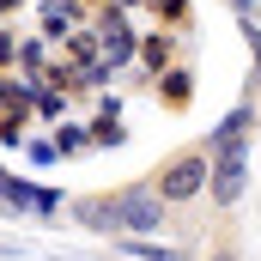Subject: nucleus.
Here are the masks:
<instances>
[{"mask_svg":"<svg viewBox=\"0 0 261 261\" xmlns=\"http://www.w3.org/2000/svg\"><path fill=\"white\" fill-rule=\"evenodd\" d=\"M91 146H122V122H116V110H110V116L91 128Z\"/></svg>","mask_w":261,"mask_h":261,"instance_id":"1a4fd4ad","label":"nucleus"},{"mask_svg":"<svg viewBox=\"0 0 261 261\" xmlns=\"http://www.w3.org/2000/svg\"><path fill=\"white\" fill-rule=\"evenodd\" d=\"M140 55H146V67H164V61H170V37H164V31H152V37L140 43Z\"/></svg>","mask_w":261,"mask_h":261,"instance_id":"0eeeda50","label":"nucleus"},{"mask_svg":"<svg viewBox=\"0 0 261 261\" xmlns=\"http://www.w3.org/2000/svg\"><path fill=\"white\" fill-rule=\"evenodd\" d=\"M24 158H31V164H55L61 152H55V140H31V146H24Z\"/></svg>","mask_w":261,"mask_h":261,"instance_id":"9b49d317","label":"nucleus"},{"mask_svg":"<svg viewBox=\"0 0 261 261\" xmlns=\"http://www.w3.org/2000/svg\"><path fill=\"white\" fill-rule=\"evenodd\" d=\"M152 189H158V200H164V206H189L195 195H206V146L176 152L170 164H158Z\"/></svg>","mask_w":261,"mask_h":261,"instance_id":"f03ea898","label":"nucleus"},{"mask_svg":"<svg viewBox=\"0 0 261 261\" xmlns=\"http://www.w3.org/2000/svg\"><path fill=\"white\" fill-rule=\"evenodd\" d=\"M249 128H255V103H237V110H231V116H225V122L213 128V140H206V152H219V146H237V140H243Z\"/></svg>","mask_w":261,"mask_h":261,"instance_id":"39448f33","label":"nucleus"},{"mask_svg":"<svg viewBox=\"0 0 261 261\" xmlns=\"http://www.w3.org/2000/svg\"><path fill=\"white\" fill-rule=\"evenodd\" d=\"M243 37H249V85L261 91V31H255V18L243 24Z\"/></svg>","mask_w":261,"mask_h":261,"instance_id":"6e6552de","label":"nucleus"},{"mask_svg":"<svg viewBox=\"0 0 261 261\" xmlns=\"http://www.w3.org/2000/svg\"><path fill=\"white\" fill-rule=\"evenodd\" d=\"M79 146H85V134H79V128H61V134H55V152H79Z\"/></svg>","mask_w":261,"mask_h":261,"instance_id":"f8f14e48","label":"nucleus"},{"mask_svg":"<svg viewBox=\"0 0 261 261\" xmlns=\"http://www.w3.org/2000/svg\"><path fill=\"white\" fill-rule=\"evenodd\" d=\"M37 85H12V97H31ZM0 110H6V79H0Z\"/></svg>","mask_w":261,"mask_h":261,"instance_id":"ddd939ff","label":"nucleus"},{"mask_svg":"<svg viewBox=\"0 0 261 261\" xmlns=\"http://www.w3.org/2000/svg\"><path fill=\"white\" fill-rule=\"evenodd\" d=\"M73 24H79L73 0H49V6H43V37H67Z\"/></svg>","mask_w":261,"mask_h":261,"instance_id":"423d86ee","label":"nucleus"},{"mask_svg":"<svg viewBox=\"0 0 261 261\" xmlns=\"http://www.w3.org/2000/svg\"><path fill=\"white\" fill-rule=\"evenodd\" d=\"M164 91H170V103H189V73H182V67L164 73Z\"/></svg>","mask_w":261,"mask_h":261,"instance_id":"9d476101","label":"nucleus"},{"mask_svg":"<svg viewBox=\"0 0 261 261\" xmlns=\"http://www.w3.org/2000/svg\"><path fill=\"white\" fill-rule=\"evenodd\" d=\"M91 43H97V61L110 67V73H116V67H122V61L134 55V49H140V43H134V31H128V18H122V6H110V12L97 18Z\"/></svg>","mask_w":261,"mask_h":261,"instance_id":"20e7f679","label":"nucleus"},{"mask_svg":"<svg viewBox=\"0 0 261 261\" xmlns=\"http://www.w3.org/2000/svg\"><path fill=\"white\" fill-rule=\"evenodd\" d=\"M206 261H237V249H213V255H206Z\"/></svg>","mask_w":261,"mask_h":261,"instance_id":"4468645a","label":"nucleus"},{"mask_svg":"<svg viewBox=\"0 0 261 261\" xmlns=\"http://www.w3.org/2000/svg\"><path fill=\"white\" fill-rule=\"evenodd\" d=\"M164 200L152 182H134L122 195H91L73 206V219L85 225V231H97V237H146V231H164Z\"/></svg>","mask_w":261,"mask_h":261,"instance_id":"f257e3e1","label":"nucleus"},{"mask_svg":"<svg viewBox=\"0 0 261 261\" xmlns=\"http://www.w3.org/2000/svg\"><path fill=\"white\" fill-rule=\"evenodd\" d=\"M243 189H249V146L237 140V146L206 152V195H213V206H237Z\"/></svg>","mask_w":261,"mask_h":261,"instance_id":"7ed1b4c3","label":"nucleus"}]
</instances>
